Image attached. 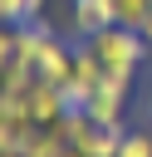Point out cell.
<instances>
[{
	"label": "cell",
	"instance_id": "1",
	"mask_svg": "<svg viewBox=\"0 0 152 157\" xmlns=\"http://www.w3.org/2000/svg\"><path fill=\"white\" fill-rule=\"evenodd\" d=\"M88 44H93L103 74H127V78L142 69V59H147V49H152V44H147L137 29H127V25H108V29H98Z\"/></svg>",
	"mask_w": 152,
	"mask_h": 157
},
{
	"label": "cell",
	"instance_id": "2",
	"mask_svg": "<svg viewBox=\"0 0 152 157\" xmlns=\"http://www.w3.org/2000/svg\"><path fill=\"white\" fill-rule=\"evenodd\" d=\"M127 88H132V78H127V74H103V83L93 88V98L83 103V113H88L93 123H103V128H123Z\"/></svg>",
	"mask_w": 152,
	"mask_h": 157
},
{
	"label": "cell",
	"instance_id": "3",
	"mask_svg": "<svg viewBox=\"0 0 152 157\" xmlns=\"http://www.w3.org/2000/svg\"><path fill=\"white\" fill-rule=\"evenodd\" d=\"M69 74H74V49L64 44V39H49L44 49H39V59H34V78H44V83H69Z\"/></svg>",
	"mask_w": 152,
	"mask_h": 157
},
{
	"label": "cell",
	"instance_id": "4",
	"mask_svg": "<svg viewBox=\"0 0 152 157\" xmlns=\"http://www.w3.org/2000/svg\"><path fill=\"white\" fill-rule=\"evenodd\" d=\"M69 113V103H64V88L59 83H44V78H34L29 83V118L39 123V128H49V123H59Z\"/></svg>",
	"mask_w": 152,
	"mask_h": 157
},
{
	"label": "cell",
	"instance_id": "5",
	"mask_svg": "<svg viewBox=\"0 0 152 157\" xmlns=\"http://www.w3.org/2000/svg\"><path fill=\"white\" fill-rule=\"evenodd\" d=\"M108 25H118L113 0H74V34H78V39H93V34L108 29Z\"/></svg>",
	"mask_w": 152,
	"mask_h": 157
},
{
	"label": "cell",
	"instance_id": "6",
	"mask_svg": "<svg viewBox=\"0 0 152 157\" xmlns=\"http://www.w3.org/2000/svg\"><path fill=\"white\" fill-rule=\"evenodd\" d=\"M34 132H39V123H29V118H5V113H0V157H25V147L34 142Z\"/></svg>",
	"mask_w": 152,
	"mask_h": 157
},
{
	"label": "cell",
	"instance_id": "7",
	"mask_svg": "<svg viewBox=\"0 0 152 157\" xmlns=\"http://www.w3.org/2000/svg\"><path fill=\"white\" fill-rule=\"evenodd\" d=\"M123 132H127V128H103V123H93V137L83 142V152H88V157H118Z\"/></svg>",
	"mask_w": 152,
	"mask_h": 157
},
{
	"label": "cell",
	"instance_id": "8",
	"mask_svg": "<svg viewBox=\"0 0 152 157\" xmlns=\"http://www.w3.org/2000/svg\"><path fill=\"white\" fill-rule=\"evenodd\" d=\"M113 10H118V25H127V29H142V20H147L152 0H113Z\"/></svg>",
	"mask_w": 152,
	"mask_h": 157
},
{
	"label": "cell",
	"instance_id": "9",
	"mask_svg": "<svg viewBox=\"0 0 152 157\" xmlns=\"http://www.w3.org/2000/svg\"><path fill=\"white\" fill-rule=\"evenodd\" d=\"M118 157H152V132H123Z\"/></svg>",
	"mask_w": 152,
	"mask_h": 157
},
{
	"label": "cell",
	"instance_id": "10",
	"mask_svg": "<svg viewBox=\"0 0 152 157\" xmlns=\"http://www.w3.org/2000/svg\"><path fill=\"white\" fill-rule=\"evenodd\" d=\"M29 20V0H0V25H25Z\"/></svg>",
	"mask_w": 152,
	"mask_h": 157
},
{
	"label": "cell",
	"instance_id": "11",
	"mask_svg": "<svg viewBox=\"0 0 152 157\" xmlns=\"http://www.w3.org/2000/svg\"><path fill=\"white\" fill-rule=\"evenodd\" d=\"M10 59H15V29H10V25H0V74L10 69Z\"/></svg>",
	"mask_w": 152,
	"mask_h": 157
},
{
	"label": "cell",
	"instance_id": "12",
	"mask_svg": "<svg viewBox=\"0 0 152 157\" xmlns=\"http://www.w3.org/2000/svg\"><path fill=\"white\" fill-rule=\"evenodd\" d=\"M137 34H142V39L152 44V10H147V20H142V29H137Z\"/></svg>",
	"mask_w": 152,
	"mask_h": 157
},
{
	"label": "cell",
	"instance_id": "13",
	"mask_svg": "<svg viewBox=\"0 0 152 157\" xmlns=\"http://www.w3.org/2000/svg\"><path fill=\"white\" fill-rule=\"evenodd\" d=\"M59 157H88V152H78V147H64V152H59Z\"/></svg>",
	"mask_w": 152,
	"mask_h": 157
},
{
	"label": "cell",
	"instance_id": "14",
	"mask_svg": "<svg viewBox=\"0 0 152 157\" xmlns=\"http://www.w3.org/2000/svg\"><path fill=\"white\" fill-rule=\"evenodd\" d=\"M147 118H152V93H147Z\"/></svg>",
	"mask_w": 152,
	"mask_h": 157
},
{
	"label": "cell",
	"instance_id": "15",
	"mask_svg": "<svg viewBox=\"0 0 152 157\" xmlns=\"http://www.w3.org/2000/svg\"><path fill=\"white\" fill-rule=\"evenodd\" d=\"M0 83H5V74H0Z\"/></svg>",
	"mask_w": 152,
	"mask_h": 157
}]
</instances>
